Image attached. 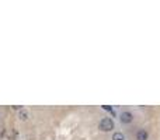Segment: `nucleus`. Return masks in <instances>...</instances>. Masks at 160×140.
<instances>
[{
	"instance_id": "nucleus-2",
	"label": "nucleus",
	"mask_w": 160,
	"mask_h": 140,
	"mask_svg": "<svg viewBox=\"0 0 160 140\" xmlns=\"http://www.w3.org/2000/svg\"><path fill=\"white\" fill-rule=\"evenodd\" d=\"M119 119H121L122 123H131L133 121V115L131 112H128V111H125V112H122L119 115Z\"/></svg>"
},
{
	"instance_id": "nucleus-4",
	"label": "nucleus",
	"mask_w": 160,
	"mask_h": 140,
	"mask_svg": "<svg viewBox=\"0 0 160 140\" xmlns=\"http://www.w3.org/2000/svg\"><path fill=\"white\" fill-rule=\"evenodd\" d=\"M112 140H125V136L121 132H117V133L112 135Z\"/></svg>"
},
{
	"instance_id": "nucleus-7",
	"label": "nucleus",
	"mask_w": 160,
	"mask_h": 140,
	"mask_svg": "<svg viewBox=\"0 0 160 140\" xmlns=\"http://www.w3.org/2000/svg\"><path fill=\"white\" fill-rule=\"evenodd\" d=\"M13 109H21V107H20V105H14V107H13Z\"/></svg>"
},
{
	"instance_id": "nucleus-3",
	"label": "nucleus",
	"mask_w": 160,
	"mask_h": 140,
	"mask_svg": "<svg viewBox=\"0 0 160 140\" xmlns=\"http://www.w3.org/2000/svg\"><path fill=\"white\" fill-rule=\"evenodd\" d=\"M148 137H149V135L145 129H140L136 132V140H148Z\"/></svg>"
},
{
	"instance_id": "nucleus-1",
	"label": "nucleus",
	"mask_w": 160,
	"mask_h": 140,
	"mask_svg": "<svg viewBox=\"0 0 160 140\" xmlns=\"http://www.w3.org/2000/svg\"><path fill=\"white\" fill-rule=\"evenodd\" d=\"M98 128H100V130H103V132H111V130L114 129V122H112L111 118H103L101 121H100Z\"/></svg>"
},
{
	"instance_id": "nucleus-6",
	"label": "nucleus",
	"mask_w": 160,
	"mask_h": 140,
	"mask_svg": "<svg viewBox=\"0 0 160 140\" xmlns=\"http://www.w3.org/2000/svg\"><path fill=\"white\" fill-rule=\"evenodd\" d=\"M103 109H104V111H108V112H111L112 115H115V112H114V111H112V107H110V105H103Z\"/></svg>"
},
{
	"instance_id": "nucleus-5",
	"label": "nucleus",
	"mask_w": 160,
	"mask_h": 140,
	"mask_svg": "<svg viewBox=\"0 0 160 140\" xmlns=\"http://www.w3.org/2000/svg\"><path fill=\"white\" fill-rule=\"evenodd\" d=\"M18 118L21 119V121H27V119H28V112L24 111V109H21V111H20V115H18Z\"/></svg>"
}]
</instances>
